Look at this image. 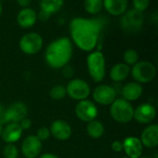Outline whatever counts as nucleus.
I'll return each mask as SVG.
<instances>
[{
    "mask_svg": "<svg viewBox=\"0 0 158 158\" xmlns=\"http://www.w3.org/2000/svg\"><path fill=\"white\" fill-rule=\"evenodd\" d=\"M111 148L114 152H117V153H119L123 150V145H122V143L119 142V141H115L112 143L111 144Z\"/></svg>",
    "mask_w": 158,
    "mask_h": 158,
    "instance_id": "c756f323",
    "label": "nucleus"
},
{
    "mask_svg": "<svg viewBox=\"0 0 158 158\" xmlns=\"http://www.w3.org/2000/svg\"><path fill=\"white\" fill-rule=\"evenodd\" d=\"M87 133L93 139H99L105 133V127L99 120H93L87 125Z\"/></svg>",
    "mask_w": 158,
    "mask_h": 158,
    "instance_id": "4be33fe9",
    "label": "nucleus"
},
{
    "mask_svg": "<svg viewBox=\"0 0 158 158\" xmlns=\"http://www.w3.org/2000/svg\"><path fill=\"white\" fill-rule=\"evenodd\" d=\"M123 150L129 158H139L143 156V146L137 137H127L123 143Z\"/></svg>",
    "mask_w": 158,
    "mask_h": 158,
    "instance_id": "2eb2a0df",
    "label": "nucleus"
},
{
    "mask_svg": "<svg viewBox=\"0 0 158 158\" xmlns=\"http://www.w3.org/2000/svg\"><path fill=\"white\" fill-rule=\"evenodd\" d=\"M121 93H122L123 99L128 102H131L139 99L143 93V86L136 81L129 82L123 86Z\"/></svg>",
    "mask_w": 158,
    "mask_h": 158,
    "instance_id": "6ab92c4d",
    "label": "nucleus"
},
{
    "mask_svg": "<svg viewBox=\"0 0 158 158\" xmlns=\"http://www.w3.org/2000/svg\"><path fill=\"white\" fill-rule=\"evenodd\" d=\"M103 7V1L101 0H87L84 2V8L90 14H97Z\"/></svg>",
    "mask_w": 158,
    "mask_h": 158,
    "instance_id": "b1692460",
    "label": "nucleus"
},
{
    "mask_svg": "<svg viewBox=\"0 0 158 158\" xmlns=\"http://www.w3.org/2000/svg\"><path fill=\"white\" fill-rule=\"evenodd\" d=\"M131 72V69L125 63H118L110 69L109 76L114 81H122L126 80Z\"/></svg>",
    "mask_w": 158,
    "mask_h": 158,
    "instance_id": "412c9836",
    "label": "nucleus"
},
{
    "mask_svg": "<svg viewBox=\"0 0 158 158\" xmlns=\"http://www.w3.org/2000/svg\"><path fill=\"white\" fill-rule=\"evenodd\" d=\"M140 141L143 146L147 148H156L158 144V126L153 124L148 126L142 132Z\"/></svg>",
    "mask_w": 158,
    "mask_h": 158,
    "instance_id": "f3484780",
    "label": "nucleus"
},
{
    "mask_svg": "<svg viewBox=\"0 0 158 158\" xmlns=\"http://www.w3.org/2000/svg\"><path fill=\"white\" fill-rule=\"evenodd\" d=\"M5 112L10 123H19L22 119L27 118L28 108L22 102H16L5 109Z\"/></svg>",
    "mask_w": 158,
    "mask_h": 158,
    "instance_id": "4468645a",
    "label": "nucleus"
},
{
    "mask_svg": "<svg viewBox=\"0 0 158 158\" xmlns=\"http://www.w3.org/2000/svg\"><path fill=\"white\" fill-rule=\"evenodd\" d=\"M44 41L37 32H28L19 40V48L26 55H35L42 49Z\"/></svg>",
    "mask_w": 158,
    "mask_h": 158,
    "instance_id": "0eeeda50",
    "label": "nucleus"
},
{
    "mask_svg": "<svg viewBox=\"0 0 158 158\" xmlns=\"http://www.w3.org/2000/svg\"><path fill=\"white\" fill-rule=\"evenodd\" d=\"M129 2L126 0H106L103 1V6L112 16H119L125 13Z\"/></svg>",
    "mask_w": 158,
    "mask_h": 158,
    "instance_id": "aec40b11",
    "label": "nucleus"
},
{
    "mask_svg": "<svg viewBox=\"0 0 158 158\" xmlns=\"http://www.w3.org/2000/svg\"><path fill=\"white\" fill-rule=\"evenodd\" d=\"M143 22L144 17L142 12H139L135 9H130L121 17L120 27L127 32L134 33L143 28Z\"/></svg>",
    "mask_w": 158,
    "mask_h": 158,
    "instance_id": "423d86ee",
    "label": "nucleus"
},
{
    "mask_svg": "<svg viewBox=\"0 0 158 158\" xmlns=\"http://www.w3.org/2000/svg\"><path fill=\"white\" fill-rule=\"evenodd\" d=\"M21 152L25 158H36L42 152V142L35 135H30L23 140Z\"/></svg>",
    "mask_w": 158,
    "mask_h": 158,
    "instance_id": "f8f14e48",
    "label": "nucleus"
},
{
    "mask_svg": "<svg viewBox=\"0 0 158 158\" xmlns=\"http://www.w3.org/2000/svg\"><path fill=\"white\" fill-rule=\"evenodd\" d=\"M75 114L80 120L89 123L96 118L98 110L94 102L86 99L80 101L77 104L75 107Z\"/></svg>",
    "mask_w": 158,
    "mask_h": 158,
    "instance_id": "1a4fd4ad",
    "label": "nucleus"
},
{
    "mask_svg": "<svg viewBox=\"0 0 158 158\" xmlns=\"http://www.w3.org/2000/svg\"><path fill=\"white\" fill-rule=\"evenodd\" d=\"M87 68L91 78L95 82H100L106 75V60L102 52L94 51L87 56Z\"/></svg>",
    "mask_w": 158,
    "mask_h": 158,
    "instance_id": "7ed1b4c3",
    "label": "nucleus"
},
{
    "mask_svg": "<svg viewBox=\"0 0 158 158\" xmlns=\"http://www.w3.org/2000/svg\"><path fill=\"white\" fill-rule=\"evenodd\" d=\"M71 41L62 37L53 41L45 50L46 63L53 69H62L68 65L72 56Z\"/></svg>",
    "mask_w": 158,
    "mask_h": 158,
    "instance_id": "f03ea898",
    "label": "nucleus"
},
{
    "mask_svg": "<svg viewBox=\"0 0 158 158\" xmlns=\"http://www.w3.org/2000/svg\"><path fill=\"white\" fill-rule=\"evenodd\" d=\"M63 73H64V76L66 78H71L73 76V73H74V70H73V68L71 66H65L63 68Z\"/></svg>",
    "mask_w": 158,
    "mask_h": 158,
    "instance_id": "7c9ffc66",
    "label": "nucleus"
},
{
    "mask_svg": "<svg viewBox=\"0 0 158 158\" xmlns=\"http://www.w3.org/2000/svg\"><path fill=\"white\" fill-rule=\"evenodd\" d=\"M132 5H133V7H134L133 9L143 13V11L146 10L147 7L149 6L150 2L147 1V0H133Z\"/></svg>",
    "mask_w": 158,
    "mask_h": 158,
    "instance_id": "cd10ccee",
    "label": "nucleus"
},
{
    "mask_svg": "<svg viewBox=\"0 0 158 158\" xmlns=\"http://www.w3.org/2000/svg\"><path fill=\"white\" fill-rule=\"evenodd\" d=\"M22 131L23 130L21 129L19 123L12 122L5 126L2 131L1 137L7 144H13L21 138Z\"/></svg>",
    "mask_w": 158,
    "mask_h": 158,
    "instance_id": "dca6fc26",
    "label": "nucleus"
},
{
    "mask_svg": "<svg viewBox=\"0 0 158 158\" xmlns=\"http://www.w3.org/2000/svg\"><path fill=\"white\" fill-rule=\"evenodd\" d=\"M67 94L78 101L86 100L91 94V89L89 84L81 79L71 80L66 87Z\"/></svg>",
    "mask_w": 158,
    "mask_h": 158,
    "instance_id": "6e6552de",
    "label": "nucleus"
},
{
    "mask_svg": "<svg viewBox=\"0 0 158 158\" xmlns=\"http://www.w3.org/2000/svg\"><path fill=\"white\" fill-rule=\"evenodd\" d=\"M123 59L126 65L134 66L137 62H139V55L135 49H128L124 52Z\"/></svg>",
    "mask_w": 158,
    "mask_h": 158,
    "instance_id": "393cba45",
    "label": "nucleus"
},
{
    "mask_svg": "<svg viewBox=\"0 0 158 158\" xmlns=\"http://www.w3.org/2000/svg\"><path fill=\"white\" fill-rule=\"evenodd\" d=\"M3 155L5 158H18L19 151L16 145L14 144H6L4 148Z\"/></svg>",
    "mask_w": 158,
    "mask_h": 158,
    "instance_id": "bb28decb",
    "label": "nucleus"
},
{
    "mask_svg": "<svg viewBox=\"0 0 158 158\" xmlns=\"http://www.w3.org/2000/svg\"><path fill=\"white\" fill-rule=\"evenodd\" d=\"M64 5V2L61 0H43L40 2L41 10L47 12L52 15L55 12H57Z\"/></svg>",
    "mask_w": 158,
    "mask_h": 158,
    "instance_id": "5701e85b",
    "label": "nucleus"
},
{
    "mask_svg": "<svg viewBox=\"0 0 158 158\" xmlns=\"http://www.w3.org/2000/svg\"><path fill=\"white\" fill-rule=\"evenodd\" d=\"M139 158H151V157H148V156H140Z\"/></svg>",
    "mask_w": 158,
    "mask_h": 158,
    "instance_id": "58836bf2",
    "label": "nucleus"
},
{
    "mask_svg": "<svg viewBox=\"0 0 158 158\" xmlns=\"http://www.w3.org/2000/svg\"><path fill=\"white\" fill-rule=\"evenodd\" d=\"M50 131L48 128L46 127H42L40 129H38L37 131V134L35 135L41 142L43 141H46L49 137H50Z\"/></svg>",
    "mask_w": 158,
    "mask_h": 158,
    "instance_id": "c85d7f7f",
    "label": "nucleus"
},
{
    "mask_svg": "<svg viewBox=\"0 0 158 158\" xmlns=\"http://www.w3.org/2000/svg\"><path fill=\"white\" fill-rule=\"evenodd\" d=\"M50 17H51V15L48 14L47 12L44 11V10H41L40 13L37 15V19H39L42 20V21H46L47 19H49Z\"/></svg>",
    "mask_w": 158,
    "mask_h": 158,
    "instance_id": "473e14b6",
    "label": "nucleus"
},
{
    "mask_svg": "<svg viewBox=\"0 0 158 158\" xmlns=\"http://www.w3.org/2000/svg\"><path fill=\"white\" fill-rule=\"evenodd\" d=\"M134 108L131 104L123 98L116 99L110 106V115L118 123H128L133 119Z\"/></svg>",
    "mask_w": 158,
    "mask_h": 158,
    "instance_id": "20e7f679",
    "label": "nucleus"
},
{
    "mask_svg": "<svg viewBox=\"0 0 158 158\" xmlns=\"http://www.w3.org/2000/svg\"><path fill=\"white\" fill-rule=\"evenodd\" d=\"M4 109H5V108H4V106H3V105H2V104L0 103V113H1V112H2V111L4 110Z\"/></svg>",
    "mask_w": 158,
    "mask_h": 158,
    "instance_id": "c9c22d12",
    "label": "nucleus"
},
{
    "mask_svg": "<svg viewBox=\"0 0 158 158\" xmlns=\"http://www.w3.org/2000/svg\"><path fill=\"white\" fill-rule=\"evenodd\" d=\"M103 22L99 19H73L69 23V31L75 44L83 51H93L97 45Z\"/></svg>",
    "mask_w": 158,
    "mask_h": 158,
    "instance_id": "f257e3e1",
    "label": "nucleus"
},
{
    "mask_svg": "<svg viewBox=\"0 0 158 158\" xmlns=\"http://www.w3.org/2000/svg\"><path fill=\"white\" fill-rule=\"evenodd\" d=\"M121 158H129L128 156H123V157H121Z\"/></svg>",
    "mask_w": 158,
    "mask_h": 158,
    "instance_id": "ea45409f",
    "label": "nucleus"
},
{
    "mask_svg": "<svg viewBox=\"0 0 158 158\" xmlns=\"http://www.w3.org/2000/svg\"><path fill=\"white\" fill-rule=\"evenodd\" d=\"M117 93L116 90L106 84H101L97 87L93 92V97L94 100L102 106H108L111 105L115 100H116Z\"/></svg>",
    "mask_w": 158,
    "mask_h": 158,
    "instance_id": "9d476101",
    "label": "nucleus"
},
{
    "mask_svg": "<svg viewBox=\"0 0 158 158\" xmlns=\"http://www.w3.org/2000/svg\"><path fill=\"white\" fill-rule=\"evenodd\" d=\"M31 119H29V118H24V119H22L20 122H19V125H20V127H21V129L24 131V130H29L31 127Z\"/></svg>",
    "mask_w": 158,
    "mask_h": 158,
    "instance_id": "2f4dec72",
    "label": "nucleus"
},
{
    "mask_svg": "<svg viewBox=\"0 0 158 158\" xmlns=\"http://www.w3.org/2000/svg\"><path fill=\"white\" fill-rule=\"evenodd\" d=\"M39 158H59L57 156L54 155V154H44L42 155Z\"/></svg>",
    "mask_w": 158,
    "mask_h": 158,
    "instance_id": "f704fd0d",
    "label": "nucleus"
},
{
    "mask_svg": "<svg viewBox=\"0 0 158 158\" xmlns=\"http://www.w3.org/2000/svg\"><path fill=\"white\" fill-rule=\"evenodd\" d=\"M17 3H18V5H19L20 6L26 8V7L31 4V1H30V0H19Z\"/></svg>",
    "mask_w": 158,
    "mask_h": 158,
    "instance_id": "72a5a7b5",
    "label": "nucleus"
},
{
    "mask_svg": "<svg viewBox=\"0 0 158 158\" xmlns=\"http://www.w3.org/2000/svg\"><path fill=\"white\" fill-rule=\"evenodd\" d=\"M2 11H3V7H2V5H1V3H0V16H1V14H2Z\"/></svg>",
    "mask_w": 158,
    "mask_h": 158,
    "instance_id": "e433bc0d",
    "label": "nucleus"
},
{
    "mask_svg": "<svg viewBox=\"0 0 158 158\" xmlns=\"http://www.w3.org/2000/svg\"><path fill=\"white\" fill-rule=\"evenodd\" d=\"M2 131H3V127L0 125V137H1V134H2Z\"/></svg>",
    "mask_w": 158,
    "mask_h": 158,
    "instance_id": "4c0bfd02",
    "label": "nucleus"
},
{
    "mask_svg": "<svg viewBox=\"0 0 158 158\" xmlns=\"http://www.w3.org/2000/svg\"><path fill=\"white\" fill-rule=\"evenodd\" d=\"M156 116V107L150 103H144L140 105L136 109H134L133 118L141 124L151 123Z\"/></svg>",
    "mask_w": 158,
    "mask_h": 158,
    "instance_id": "9b49d317",
    "label": "nucleus"
},
{
    "mask_svg": "<svg viewBox=\"0 0 158 158\" xmlns=\"http://www.w3.org/2000/svg\"><path fill=\"white\" fill-rule=\"evenodd\" d=\"M131 76L138 83L151 82L156 75V66L149 61L137 62L131 69Z\"/></svg>",
    "mask_w": 158,
    "mask_h": 158,
    "instance_id": "39448f33",
    "label": "nucleus"
},
{
    "mask_svg": "<svg viewBox=\"0 0 158 158\" xmlns=\"http://www.w3.org/2000/svg\"><path fill=\"white\" fill-rule=\"evenodd\" d=\"M37 20L36 12L29 7L22 8L17 15V22L22 28H31L32 27Z\"/></svg>",
    "mask_w": 158,
    "mask_h": 158,
    "instance_id": "a211bd4d",
    "label": "nucleus"
},
{
    "mask_svg": "<svg viewBox=\"0 0 158 158\" xmlns=\"http://www.w3.org/2000/svg\"><path fill=\"white\" fill-rule=\"evenodd\" d=\"M50 134L59 141H67L72 134V129L70 125L61 119H57L52 122L50 127Z\"/></svg>",
    "mask_w": 158,
    "mask_h": 158,
    "instance_id": "ddd939ff",
    "label": "nucleus"
},
{
    "mask_svg": "<svg viewBox=\"0 0 158 158\" xmlns=\"http://www.w3.org/2000/svg\"><path fill=\"white\" fill-rule=\"evenodd\" d=\"M67 95L66 87L62 85H55L50 90V97L54 100H61Z\"/></svg>",
    "mask_w": 158,
    "mask_h": 158,
    "instance_id": "a878e982",
    "label": "nucleus"
}]
</instances>
